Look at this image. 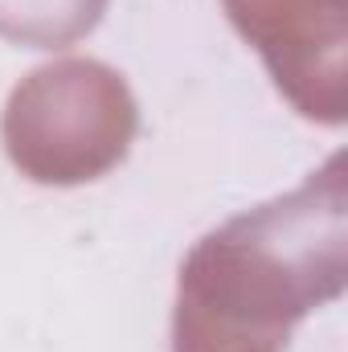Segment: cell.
Here are the masks:
<instances>
[{"instance_id": "1", "label": "cell", "mask_w": 348, "mask_h": 352, "mask_svg": "<svg viewBox=\"0 0 348 352\" xmlns=\"http://www.w3.org/2000/svg\"><path fill=\"white\" fill-rule=\"evenodd\" d=\"M107 0H0V37L29 50H66L98 25Z\"/></svg>"}]
</instances>
